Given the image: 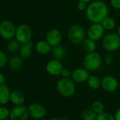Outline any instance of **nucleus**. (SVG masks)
Returning a JSON list of instances; mask_svg holds the SVG:
<instances>
[{
    "label": "nucleus",
    "instance_id": "f03ea898",
    "mask_svg": "<svg viewBox=\"0 0 120 120\" xmlns=\"http://www.w3.org/2000/svg\"><path fill=\"white\" fill-rule=\"evenodd\" d=\"M102 57L97 52L87 53L83 59V65L88 71H95L102 66Z\"/></svg>",
    "mask_w": 120,
    "mask_h": 120
},
{
    "label": "nucleus",
    "instance_id": "7c9ffc66",
    "mask_svg": "<svg viewBox=\"0 0 120 120\" xmlns=\"http://www.w3.org/2000/svg\"><path fill=\"white\" fill-rule=\"evenodd\" d=\"M110 5L112 8L120 10V0H110Z\"/></svg>",
    "mask_w": 120,
    "mask_h": 120
},
{
    "label": "nucleus",
    "instance_id": "6e6552de",
    "mask_svg": "<svg viewBox=\"0 0 120 120\" xmlns=\"http://www.w3.org/2000/svg\"><path fill=\"white\" fill-rule=\"evenodd\" d=\"M105 30L101 23H95L88 28L86 35L88 38L95 41H98L103 38Z\"/></svg>",
    "mask_w": 120,
    "mask_h": 120
},
{
    "label": "nucleus",
    "instance_id": "2f4dec72",
    "mask_svg": "<svg viewBox=\"0 0 120 120\" xmlns=\"http://www.w3.org/2000/svg\"><path fill=\"white\" fill-rule=\"evenodd\" d=\"M112 61H113V58H112V56L111 54H107L105 55V59H104V62L106 65H107V66L110 65L112 64Z\"/></svg>",
    "mask_w": 120,
    "mask_h": 120
},
{
    "label": "nucleus",
    "instance_id": "c85d7f7f",
    "mask_svg": "<svg viewBox=\"0 0 120 120\" xmlns=\"http://www.w3.org/2000/svg\"><path fill=\"white\" fill-rule=\"evenodd\" d=\"M8 62V59L6 54L0 50V68L4 67Z\"/></svg>",
    "mask_w": 120,
    "mask_h": 120
},
{
    "label": "nucleus",
    "instance_id": "cd10ccee",
    "mask_svg": "<svg viewBox=\"0 0 120 120\" xmlns=\"http://www.w3.org/2000/svg\"><path fill=\"white\" fill-rule=\"evenodd\" d=\"M10 114L9 109L6 107H0V120L7 119Z\"/></svg>",
    "mask_w": 120,
    "mask_h": 120
},
{
    "label": "nucleus",
    "instance_id": "f257e3e1",
    "mask_svg": "<svg viewBox=\"0 0 120 120\" xmlns=\"http://www.w3.org/2000/svg\"><path fill=\"white\" fill-rule=\"evenodd\" d=\"M109 9L107 5L102 1L92 2L86 10V18L92 22L95 23H102V21L108 16Z\"/></svg>",
    "mask_w": 120,
    "mask_h": 120
},
{
    "label": "nucleus",
    "instance_id": "f3484780",
    "mask_svg": "<svg viewBox=\"0 0 120 120\" xmlns=\"http://www.w3.org/2000/svg\"><path fill=\"white\" fill-rule=\"evenodd\" d=\"M33 43L31 40L27 42L26 43L22 44L19 49V53L22 58H28L31 56L33 52Z\"/></svg>",
    "mask_w": 120,
    "mask_h": 120
},
{
    "label": "nucleus",
    "instance_id": "e433bc0d",
    "mask_svg": "<svg viewBox=\"0 0 120 120\" xmlns=\"http://www.w3.org/2000/svg\"><path fill=\"white\" fill-rule=\"evenodd\" d=\"M117 34L120 36V25L117 28Z\"/></svg>",
    "mask_w": 120,
    "mask_h": 120
},
{
    "label": "nucleus",
    "instance_id": "b1692460",
    "mask_svg": "<svg viewBox=\"0 0 120 120\" xmlns=\"http://www.w3.org/2000/svg\"><path fill=\"white\" fill-rule=\"evenodd\" d=\"M97 114L93 110V109H87L82 114V118L83 120H95Z\"/></svg>",
    "mask_w": 120,
    "mask_h": 120
},
{
    "label": "nucleus",
    "instance_id": "72a5a7b5",
    "mask_svg": "<svg viewBox=\"0 0 120 120\" xmlns=\"http://www.w3.org/2000/svg\"><path fill=\"white\" fill-rule=\"evenodd\" d=\"M6 82V79L5 76H4V74L0 72V85L2 84H4Z\"/></svg>",
    "mask_w": 120,
    "mask_h": 120
},
{
    "label": "nucleus",
    "instance_id": "9d476101",
    "mask_svg": "<svg viewBox=\"0 0 120 120\" xmlns=\"http://www.w3.org/2000/svg\"><path fill=\"white\" fill-rule=\"evenodd\" d=\"M63 69L64 67L61 61L56 59L49 60L46 64V71L52 76L61 75Z\"/></svg>",
    "mask_w": 120,
    "mask_h": 120
},
{
    "label": "nucleus",
    "instance_id": "423d86ee",
    "mask_svg": "<svg viewBox=\"0 0 120 120\" xmlns=\"http://www.w3.org/2000/svg\"><path fill=\"white\" fill-rule=\"evenodd\" d=\"M16 28L9 20H4L0 23V36L5 40H11L15 37Z\"/></svg>",
    "mask_w": 120,
    "mask_h": 120
},
{
    "label": "nucleus",
    "instance_id": "1a4fd4ad",
    "mask_svg": "<svg viewBox=\"0 0 120 120\" xmlns=\"http://www.w3.org/2000/svg\"><path fill=\"white\" fill-rule=\"evenodd\" d=\"M28 109L23 105L16 106L10 112L9 118L11 120H26L28 117Z\"/></svg>",
    "mask_w": 120,
    "mask_h": 120
},
{
    "label": "nucleus",
    "instance_id": "7ed1b4c3",
    "mask_svg": "<svg viewBox=\"0 0 120 120\" xmlns=\"http://www.w3.org/2000/svg\"><path fill=\"white\" fill-rule=\"evenodd\" d=\"M56 89L62 95L69 98L74 95L76 86L73 79L62 77L56 83Z\"/></svg>",
    "mask_w": 120,
    "mask_h": 120
},
{
    "label": "nucleus",
    "instance_id": "4c0bfd02",
    "mask_svg": "<svg viewBox=\"0 0 120 120\" xmlns=\"http://www.w3.org/2000/svg\"><path fill=\"white\" fill-rule=\"evenodd\" d=\"M49 120H59V119H56V118H53V119H49Z\"/></svg>",
    "mask_w": 120,
    "mask_h": 120
},
{
    "label": "nucleus",
    "instance_id": "c9c22d12",
    "mask_svg": "<svg viewBox=\"0 0 120 120\" xmlns=\"http://www.w3.org/2000/svg\"><path fill=\"white\" fill-rule=\"evenodd\" d=\"M79 1H81V2H86L87 4L88 3H89V2H90L92 0H79Z\"/></svg>",
    "mask_w": 120,
    "mask_h": 120
},
{
    "label": "nucleus",
    "instance_id": "20e7f679",
    "mask_svg": "<svg viewBox=\"0 0 120 120\" xmlns=\"http://www.w3.org/2000/svg\"><path fill=\"white\" fill-rule=\"evenodd\" d=\"M86 33L83 28L78 24L72 25L68 30L67 38L74 45H80L86 39Z\"/></svg>",
    "mask_w": 120,
    "mask_h": 120
},
{
    "label": "nucleus",
    "instance_id": "a211bd4d",
    "mask_svg": "<svg viewBox=\"0 0 120 120\" xmlns=\"http://www.w3.org/2000/svg\"><path fill=\"white\" fill-rule=\"evenodd\" d=\"M67 49L62 45H57L53 47L52 49V56L54 59L58 60H62L67 55Z\"/></svg>",
    "mask_w": 120,
    "mask_h": 120
},
{
    "label": "nucleus",
    "instance_id": "9b49d317",
    "mask_svg": "<svg viewBox=\"0 0 120 120\" xmlns=\"http://www.w3.org/2000/svg\"><path fill=\"white\" fill-rule=\"evenodd\" d=\"M46 41L52 47L60 45L62 42V33L56 28H52L49 30L46 34Z\"/></svg>",
    "mask_w": 120,
    "mask_h": 120
},
{
    "label": "nucleus",
    "instance_id": "f704fd0d",
    "mask_svg": "<svg viewBox=\"0 0 120 120\" xmlns=\"http://www.w3.org/2000/svg\"><path fill=\"white\" fill-rule=\"evenodd\" d=\"M114 118H115V120H120V109H119L116 111L115 116H114Z\"/></svg>",
    "mask_w": 120,
    "mask_h": 120
},
{
    "label": "nucleus",
    "instance_id": "aec40b11",
    "mask_svg": "<svg viewBox=\"0 0 120 120\" xmlns=\"http://www.w3.org/2000/svg\"><path fill=\"white\" fill-rule=\"evenodd\" d=\"M96 41L93 40L90 38H86L83 42L81 43L82 45V48L86 52V53H90L93 52H95L97 49V45H96Z\"/></svg>",
    "mask_w": 120,
    "mask_h": 120
},
{
    "label": "nucleus",
    "instance_id": "4468645a",
    "mask_svg": "<svg viewBox=\"0 0 120 120\" xmlns=\"http://www.w3.org/2000/svg\"><path fill=\"white\" fill-rule=\"evenodd\" d=\"M89 76V71L84 67L77 68L71 73V77L73 81L78 83H81L87 81Z\"/></svg>",
    "mask_w": 120,
    "mask_h": 120
},
{
    "label": "nucleus",
    "instance_id": "c756f323",
    "mask_svg": "<svg viewBox=\"0 0 120 120\" xmlns=\"http://www.w3.org/2000/svg\"><path fill=\"white\" fill-rule=\"evenodd\" d=\"M88 7V5H87V3L86 2H81V1H79L77 4V9L79 11H86V9Z\"/></svg>",
    "mask_w": 120,
    "mask_h": 120
},
{
    "label": "nucleus",
    "instance_id": "dca6fc26",
    "mask_svg": "<svg viewBox=\"0 0 120 120\" xmlns=\"http://www.w3.org/2000/svg\"><path fill=\"white\" fill-rule=\"evenodd\" d=\"M52 46L46 40H40L35 45V50L40 54H47L52 50Z\"/></svg>",
    "mask_w": 120,
    "mask_h": 120
},
{
    "label": "nucleus",
    "instance_id": "58836bf2",
    "mask_svg": "<svg viewBox=\"0 0 120 120\" xmlns=\"http://www.w3.org/2000/svg\"><path fill=\"white\" fill-rule=\"evenodd\" d=\"M119 15H120V12H119Z\"/></svg>",
    "mask_w": 120,
    "mask_h": 120
},
{
    "label": "nucleus",
    "instance_id": "4be33fe9",
    "mask_svg": "<svg viewBox=\"0 0 120 120\" xmlns=\"http://www.w3.org/2000/svg\"><path fill=\"white\" fill-rule=\"evenodd\" d=\"M102 25L103 28H105V30H109L111 31L116 26V22L115 21L109 16H107L102 21Z\"/></svg>",
    "mask_w": 120,
    "mask_h": 120
},
{
    "label": "nucleus",
    "instance_id": "0eeeda50",
    "mask_svg": "<svg viewBox=\"0 0 120 120\" xmlns=\"http://www.w3.org/2000/svg\"><path fill=\"white\" fill-rule=\"evenodd\" d=\"M32 30L29 26L26 24H21L16 28L15 39L17 40L21 44L26 43L31 40Z\"/></svg>",
    "mask_w": 120,
    "mask_h": 120
},
{
    "label": "nucleus",
    "instance_id": "473e14b6",
    "mask_svg": "<svg viewBox=\"0 0 120 120\" xmlns=\"http://www.w3.org/2000/svg\"><path fill=\"white\" fill-rule=\"evenodd\" d=\"M71 75L70 71L67 69H63L62 73H61V76L63 77V78H69V76Z\"/></svg>",
    "mask_w": 120,
    "mask_h": 120
},
{
    "label": "nucleus",
    "instance_id": "5701e85b",
    "mask_svg": "<svg viewBox=\"0 0 120 120\" xmlns=\"http://www.w3.org/2000/svg\"><path fill=\"white\" fill-rule=\"evenodd\" d=\"M87 81L89 87L92 89H98L101 86V81L98 76L94 75L90 76Z\"/></svg>",
    "mask_w": 120,
    "mask_h": 120
},
{
    "label": "nucleus",
    "instance_id": "ddd939ff",
    "mask_svg": "<svg viewBox=\"0 0 120 120\" xmlns=\"http://www.w3.org/2000/svg\"><path fill=\"white\" fill-rule=\"evenodd\" d=\"M119 83L116 78L112 76H106L101 81V86L107 92H113L118 88Z\"/></svg>",
    "mask_w": 120,
    "mask_h": 120
},
{
    "label": "nucleus",
    "instance_id": "bb28decb",
    "mask_svg": "<svg viewBox=\"0 0 120 120\" xmlns=\"http://www.w3.org/2000/svg\"><path fill=\"white\" fill-rule=\"evenodd\" d=\"M95 120H115V118L111 114L103 112L97 115Z\"/></svg>",
    "mask_w": 120,
    "mask_h": 120
},
{
    "label": "nucleus",
    "instance_id": "2eb2a0df",
    "mask_svg": "<svg viewBox=\"0 0 120 120\" xmlns=\"http://www.w3.org/2000/svg\"><path fill=\"white\" fill-rule=\"evenodd\" d=\"M11 92L7 85H0V105H6L10 100Z\"/></svg>",
    "mask_w": 120,
    "mask_h": 120
},
{
    "label": "nucleus",
    "instance_id": "39448f33",
    "mask_svg": "<svg viewBox=\"0 0 120 120\" xmlns=\"http://www.w3.org/2000/svg\"><path fill=\"white\" fill-rule=\"evenodd\" d=\"M103 48L107 52H115L120 48V36L117 33H109L102 38Z\"/></svg>",
    "mask_w": 120,
    "mask_h": 120
},
{
    "label": "nucleus",
    "instance_id": "6ab92c4d",
    "mask_svg": "<svg viewBox=\"0 0 120 120\" xmlns=\"http://www.w3.org/2000/svg\"><path fill=\"white\" fill-rule=\"evenodd\" d=\"M9 67L14 71H19L23 67L22 59L19 56H12L9 61Z\"/></svg>",
    "mask_w": 120,
    "mask_h": 120
},
{
    "label": "nucleus",
    "instance_id": "412c9836",
    "mask_svg": "<svg viewBox=\"0 0 120 120\" xmlns=\"http://www.w3.org/2000/svg\"><path fill=\"white\" fill-rule=\"evenodd\" d=\"M25 98L23 94L19 90H14L11 93L10 95V101L16 105H23L24 102Z\"/></svg>",
    "mask_w": 120,
    "mask_h": 120
},
{
    "label": "nucleus",
    "instance_id": "a878e982",
    "mask_svg": "<svg viewBox=\"0 0 120 120\" xmlns=\"http://www.w3.org/2000/svg\"><path fill=\"white\" fill-rule=\"evenodd\" d=\"M92 109L96 114H100L104 112V105L100 101H95L92 105Z\"/></svg>",
    "mask_w": 120,
    "mask_h": 120
},
{
    "label": "nucleus",
    "instance_id": "f8f14e48",
    "mask_svg": "<svg viewBox=\"0 0 120 120\" xmlns=\"http://www.w3.org/2000/svg\"><path fill=\"white\" fill-rule=\"evenodd\" d=\"M28 109L29 115L34 119H42L46 114V109L40 103H33L29 106Z\"/></svg>",
    "mask_w": 120,
    "mask_h": 120
},
{
    "label": "nucleus",
    "instance_id": "393cba45",
    "mask_svg": "<svg viewBox=\"0 0 120 120\" xmlns=\"http://www.w3.org/2000/svg\"><path fill=\"white\" fill-rule=\"evenodd\" d=\"M20 42L17 40H11L7 45V49L11 52H15L20 49Z\"/></svg>",
    "mask_w": 120,
    "mask_h": 120
}]
</instances>
